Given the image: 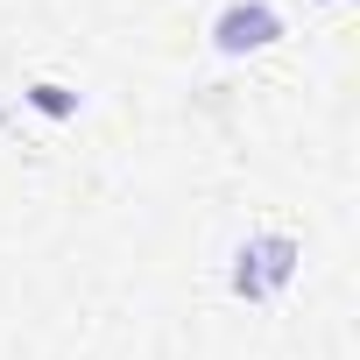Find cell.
<instances>
[{
  "mask_svg": "<svg viewBox=\"0 0 360 360\" xmlns=\"http://www.w3.org/2000/svg\"><path fill=\"white\" fill-rule=\"evenodd\" d=\"M290 276H297V240H290V233H255V240L233 255V290L255 297V304L276 297Z\"/></svg>",
  "mask_w": 360,
  "mask_h": 360,
  "instance_id": "6da1fadb",
  "label": "cell"
},
{
  "mask_svg": "<svg viewBox=\"0 0 360 360\" xmlns=\"http://www.w3.org/2000/svg\"><path fill=\"white\" fill-rule=\"evenodd\" d=\"M283 36V15L269 8V0H233V8L212 22V43L226 50V57H248V50H269Z\"/></svg>",
  "mask_w": 360,
  "mask_h": 360,
  "instance_id": "7a4b0ae2",
  "label": "cell"
},
{
  "mask_svg": "<svg viewBox=\"0 0 360 360\" xmlns=\"http://www.w3.org/2000/svg\"><path fill=\"white\" fill-rule=\"evenodd\" d=\"M29 106L50 113V120H71V113H78V99H71L64 85H29Z\"/></svg>",
  "mask_w": 360,
  "mask_h": 360,
  "instance_id": "3957f363",
  "label": "cell"
}]
</instances>
